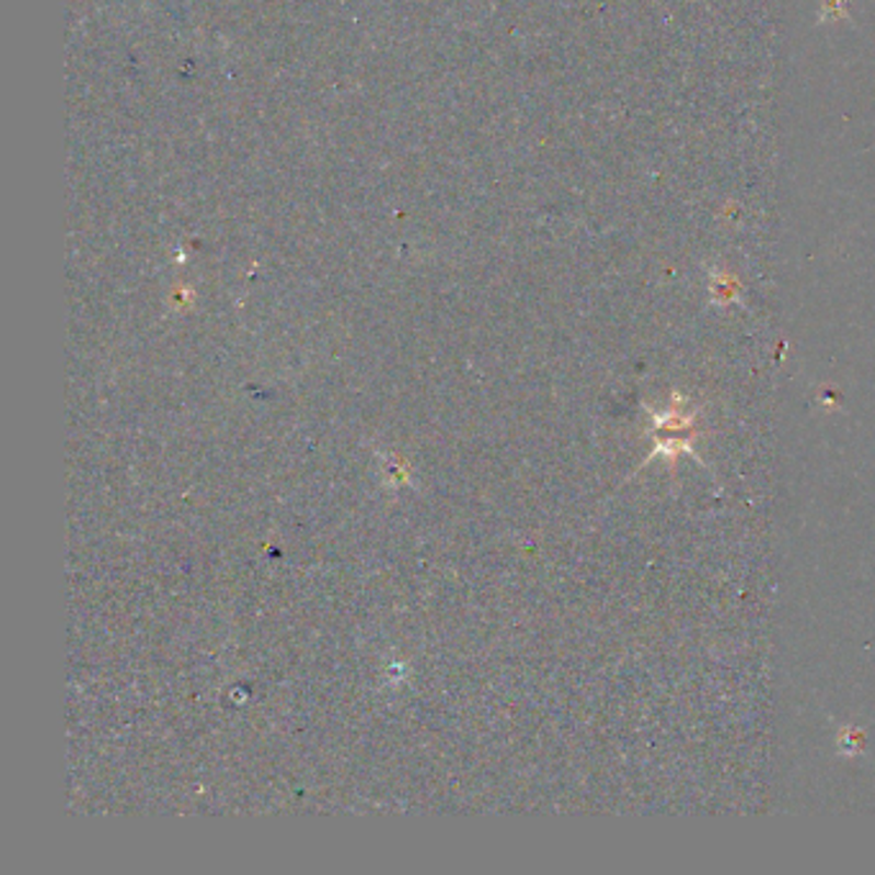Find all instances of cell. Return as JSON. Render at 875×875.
Wrapping results in <instances>:
<instances>
[{"label": "cell", "instance_id": "obj_1", "mask_svg": "<svg viewBox=\"0 0 875 875\" xmlns=\"http://www.w3.org/2000/svg\"><path fill=\"white\" fill-rule=\"evenodd\" d=\"M837 747H840L842 755H857L860 750H863V732L842 729L840 739H837Z\"/></svg>", "mask_w": 875, "mask_h": 875}]
</instances>
